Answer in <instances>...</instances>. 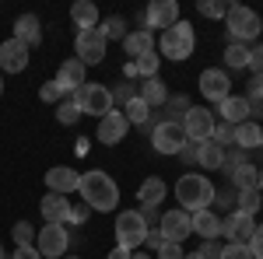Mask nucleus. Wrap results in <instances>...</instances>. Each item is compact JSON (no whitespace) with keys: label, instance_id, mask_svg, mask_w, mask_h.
Wrapping results in <instances>:
<instances>
[{"label":"nucleus","instance_id":"nucleus-21","mask_svg":"<svg viewBox=\"0 0 263 259\" xmlns=\"http://www.w3.org/2000/svg\"><path fill=\"white\" fill-rule=\"evenodd\" d=\"M39 214H42L46 224H67V217H70V200L60 196V193H49V196H42Z\"/></svg>","mask_w":263,"mask_h":259},{"label":"nucleus","instance_id":"nucleus-59","mask_svg":"<svg viewBox=\"0 0 263 259\" xmlns=\"http://www.w3.org/2000/svg\"><path fill=\"white\" fill-rule=\"evenodd\" d=\"M0 95H4V74H0Z\"/></svg>","mask_w":263,"mask_h":259},{"label":"nucleus","instance_id":"nucleus-6","mask_svg":"<svg viewBox=\"0 0 263 259\" xmlns=\"http://www.w3.org/2000/svg\"><path fill=\"white\" fill-rule=\"evenodd\" d=\"M144 238H147V224L141 221V210H123L116 217V245L134 252L144 245Z\"/></svg>","mask_w":263,"mask_h":259},{"label":"nucleus","instance_id":"nucleus-56","mask_svg":"<svg viewBox=\"0 0 263 259\" xmlns=\"http://www.w3.org/2000/svg\"><path fill=\"white\" fill-rule=\"evenodd\" d=\"M130 259H151L147 252H130Z\"/></svg>","mask_w":263,"mask_h":259},{"label":"nucleus","instance_id":"nucleus-48","mask_svg":"<svg viewBox=\"0 0 263 259\" xmlns=\"http://www.w3.org/2000/svg\"><path fill=\"white\" fill-rule=\"evenodd\" d=\"M249 67H253V74L263 77V46H249Z\"/></svg>","mask_w":263,"mask_h":259},{"label":"nucleus","instance_id":"nucleus-58","mask_svg":"<svg viewBox=\"0 0 263 259\" xmlns=\"http://www.w3.org/2000/svg\"><path fill=\"white\" fill-rule=\"evenodd\" d=\"M0 259H11V256H7V252H4V242H0Z\"/></svg>","mask_w":263,"mask_h":259},{"label":"nucleus","instance_id":"nucleus-3","mask_svg":"<svg viewBox=\"0 0 263 259\" xmlns=\"http://www.w3.org/2000/svg\"><path fill=\"white\" fill-rule=\"evenodd\" d=\"M193 49H197V32H193V25L190 21H176L172 28H165L162 35H158V56L162 60H186V56H193Z\"/></svg>","mask_w":263,"mask_h":259},{"label":"nucleus","instance_id":"nucleus-15","mask_svg":"<svg viewBox=\"0 0 263 259\" xmlns=\"http://www.w3.org/2000/svg\"><path fill=\"white\" fill-rule=\"evenodd\" d=\"M46 186H49V193H78V186H81V172L78 168H70V165H57V168H49L46 172Z\"/></svg>","mask_w":263,"mask_h":259},{"label":"nucleus","instance_id":"nucleus-1","mask_svg":"<svg viewBox=\"0 0 263 259\" xmlns=\"http://www.w3.org/2000/svg\"><path fill=\"white\" fill-rule=\"evenodd\" d=\"M78 193H81V203H88V207L99 210V214H109V210L120 203V186L112 182V175H105L102 168L84 172Z\"/></svg>","mask_w":263,"mask_h":259},{"label":"nucleus","instance_id":"nucleus-60","mask_svg":"<svg viewBox=\"0 0 263 259\" xmlns=\"http://www.w3.org/2000/svg\"><path fill=\"white\" fill-rule=\"evenodd\" d=\"M260 189H263V168H260Z\"/></svg>","mask_w":263,"mask_h":259},{"label":"nucleus","instance_id":"nucleus-16","mask_svg":"<svg viewBox=\"0 0 263 259\" xmlns=\"http://www.w3.org/2000/svg\"><path fill=\"white\" fill-rule=\"evenodd\" d=\"M28 67V46H21L18 39L0 42V70L4 74H21Z\"/></svg>","mask_w":263,"mask_h":259},{"label":"nucleus","instance_id":"nucleus-19","mask_svg":"<svg viewBox=\"0 0 263 259\" xmlns=\"http://www.w3.org/2000/svg\"><path fill=\"white\" fill-rule=\"evenodd\" d=\"M190 228H193V235H200L203 242H214L221 238V217L207 207V210H197V214H190Z\"/></svg>","mask_w":263,"mask_h":259},{"label":"nucleus","instance_id":"nucleus-2","mask_svg":"<svg viewBox=\"0 0 263 259\" xmlns=\"http://www.w3.org/2000/svg\"><path fill=\"white\" fill-rule=\"evenodd\" d=\"M176 200H179V210L186 214H197V210H207L214 203V182L207 175H197V172H186L176 182Z\"/></svg>","mask_w":263,"mask_h":259},{"label":"nucleus","instance_id":"nucleus-30","mask_svg":"<svg viewBox=\"0 0 263 259\" xmlns=\"http://www.w3.org/2000/svg\"><path fill=\"white\" fill-rule=\"evenodd\" d=\"M221 161H224V151L214 140H203L200 154H197V165H200V168H211V172H221Z\"/></svg>","mask_w":263,"mask_h":259},{"label":"nucleus","instance_id":"nucleus-10","mask_svg":"<svg viewBox=\"0 0 263 259\" xmlns=\"http://www.w3.org/2000/svg\"><path fill=\"white\" fill-rule=\"evenodd\" d=\"M214 112L211 109H203V105H193L190 112H186V119H182V130H186V137L193 140V144H203V140H211L214 133Z\"/></svg>","mask_w":263,"mask_h":259},{"label":"nucleus","instance_id":"nucleus-44","mask_svg":"<svg viewBox=\"0 0 263 259\" xmlns=\"http://www.w3.org/2000/svg\"><path fill=\"white\" fill-rule=\"evenodd\" d=\"M88 217H91V207H88V203H70L67 224H88Z\"/></svg>","mask_w":263,"mask_h":259},{"label":"nucleus","instance_id":"nucleus-7","mask_svg":"<svg viewBox=\"0 0 263 259\" xmlns=\"http://www.w3.org/2000/svg\"><path fill=\"white\" fill-rule=\"evenodd\" d=\"M35 249L42 252V259H63L70 249L67 224H42V231L35 235Z\"/></svg>","mask_w":263,"mask_h":259},{"label":"nucleus","instance_id":"nucleus-28","mask_svg":"<svg viewBox=\"0 0 263 259\" xmlns=\"http://www.w3.org/2000/svg\"><path fill=\"white\" fill-rule=\"evenodd\" d=\"M228 179H232V186H235L239 193H242V189H260V168H256L253 161H246L242 168H235Z\"/></svg>","mask_w":263,"mask_h":259},{"label":"nucleus","instance_id":"nucleus-12","mask_svg":"<svg viewBox=\"0 0 263 259\" xmlns=\"http://www.w3.org/2000/svg\"><path fill=\"white\" fill-rule=\"evenodd\" d=\"M200 95L207 102H224L232 95V77L224 74L221 67H207L200 74Z\"/></svg>","mask_w":263,"mask_h":259},{"label":"nucleus","instance_id":"nucleus-17","mask_svg":"<svg viewBox=\"0 0 263 259\" xmlns=\"http://www.w3.org/2000/svg\"><path fill=\"white\" fill-rule=\"evenodd\" d=\"M84 74H88V67H84L78 56L63 60L60 70H57V84H60V91H63V95H74V91L84 84Z\"/></svg>","mask_w":263,"mask_h":259},{"label":"nucleus","instance_id":"nucleus-57","mask_svg":"<svg viewBox=\"0 0 263 259\" xmlns=\"http://www.w3.org/2000/svg\"><path fill=\"white\" fill-rule=\"evenodd\" d=\"M182 259H203V256H200V252H186Z\"/></svg>","mask_w":263,"mask_h":259},{"label":"nucleus","instance_id":"nucleus-52","mask_svg":"<svg viewBox=\"0 0 263 259\" xmlns=\"http://www.w3.org/2000/svg\"><path fill=\"white\" fill-rule=\"evenodd\" d=\"M260 95H263V77H260V74H253L249 88H246V98H260Z\"/></svg>","mask_w":263,"mask_h":259},{"label":"nucleus","instance_id":"nucleus-37","mask_svg":"<svg viewBox=\"0 0 263 259\" xmlns=\"http://www.w3.org/2000/svg\"><path fill=\"white\" fill-rule=\"evenodd\" d=\"M211 140H214L221 151L235 147V126H228V123H214V133H211Z\"/></svg>","mask_w":263,"mask_h":259},{"label":"nucleus","instance_id":"nucleus-24","mask_svg":"<svg viewBox=\"0 0 263 259\" xmlns=\"http://www.w3.org/2000/svg\"><path fill=\"white\" fill-rule=\"evenodd\" d=\"M123 49H126L130 60H137V56H144V53H155V32H147V28H134V32H126Z\"/></svg>","mask_w":263,"mask_h":259},{"label":"nucleus","instance_id":"nucleus-39","mask_svg":"<svg viewBox=\"0 0 263 259\" xmlns=\"http://www.w3.org/2000/svg\"><path fill=\"white\" fill-rule=\"evenodd\" d=\"M235 196H239V189H235V186H232V189H214V203H211V210L221 217V210L235 207Z\"/></svg>","mask_w":263,"mask_h":259},{"label":"nucleus","instance_id":"nucleus-62","mask_svg":"<svg viewBox=\"0 0 263 259\" xmlns=\"http://www.w3.org/2000/svg\"><path fill=\"white\" fill-rule=\"evenodd\" d=\"M260 147H263V144H260Z\"/></svg>","mask_w":263,"mask_h":259},{"label":"nucleus","instance_id":"nucleus-13","mask_svg":"<svg viewBox=\"0 0 263 259\" xmlns=\"http://www.w3.org/2000/svg\"><path fill=\"white\" fill-rule=\"evenodd\" d=\"M158 231H162L165 242H176V245H182V242L193 235V228H190V214L186 210H165L162 214V224H158Z\"/></svg>","mask_w":263,"mask_h":259},{"label":"nucleus","instance_id":"nucleus-32","mask_svg":"<svg viewBox=\"0 0 263 259\" xmlns=\"http://www.w3.org/2000/svg\"><path fill=\"white\" fill-rule=\"evenodd\" d=\"M151 112H155V109H147L141 98H130L126 105H123V116H126L130 126H144V123L151 119Z\"/></svg>","mask_w":263,"mask_h":259},{"label":"nucleus","instance_id":"nucleus-25","mask_svg":"<svg viewBox=\"0 0 263 259\" xmlns=\"http://www.w3.org/2000/svg\"><path fill=\"white\" fill-rule=\"evenodd\" d=\"M70 18H74V25H78L81 32H88V28H99V7H95L91 0H78V4L70 7Z\"/></svg>","mask_w":263,"mask_h":259},{"label":"nucleus","instance_id":"nucleus-23","mask_svg":"<svg viewBox=\"0 0 263 259\" xmlns=\"http://www.w3.org/2000/svg\"><path fill=\"white\" fill-rule=\"evenodd\" d=\"M137 98L147 105V109H162L168 102V88H165L162 77H151V81H141L137 84Z\"/></svg>","mask_w":263,"mask_h":259},{"label":"nucleus","instance_id":"nucleus-51","mask_svg":"<svg viewBox=\"0 0 263 259\" xmlns=\"http://www.w3.org/2000/svg\"><path fill=\"white\" fill-rule=\"evenodd\" d=\"M11 259H42V252L35 249V245H21V249L11 252Z\"/></svg>","mask_w":263,"mask_h":259},{"label":"nucleus","instance_id":"nucleus-45","mask_svg":"<svg viewBox=\"0 0 263 259\" xmlns=\"http://www.w3.org/2000/svg\"><path fill=\"white\" fill-rule=\"evenodd\" d=\"M60 95H63V91H60V84H57V81H46V84L39 88V98L42 102H57Z\"/></svg>","mask_w":263,"mask_h":259},{"label":"nucleus","instance_id":"nucleus-4","mask_svg":"<svg viewBox=\"0 0 263 259\" xmlns=\"http://www.w3.org/2000/svg\"><path fill=\"white\" fill-rule=\"evenodd\" d=\"M224 28H228L232 42H242V46H246V42H253L263 32V21H260V14H256L253 7H246V4H232L228 14H224Z\"/></svg>","mask_w":263,"mask_h":259},{"label":"nucleus","instance_id":"nucleus-8","mask_svg":"<svg viewBox=\"0 0 263 259\" xmlns=\"http://www.w3.org/2000/svg\"><path fill=\"white\" fill-rule=\"evenodd\" d=\"M186 144H190V137H186L182 123H158V126L151 130V147H155L158 154H176V158H179V151Z\"/></svg>","mask_w":263,"mask_h":259},{"label":"nucleus","instance_id":"nucleus-49","mask_svg":"<svg viewBox=\"0 0 263 259\" xmlns=\"http://www.w3.org/2000/svg\"><path fill=\"white\" fill-rule=\"evenodd\" d=\"M197 252H200L203 259H221V245H218V238H214V242H203Z\"/></svg>","mask_w":263,"mask_h":259},{"label":"nucleus","instance_id":"nucleus-54","mask_svg":"<svg viewBox=\"0 0 263 259\" xmlns=\"http://www.w3.org/2000/svg\"><path fill=\"white\" fill-rule=\"evenodd\" d=\"M162 231H147V238H144V245H147V249H155V252H158V249H162Z\"/></svg>","mask_w":263,"mask_h":259},{"label":"nucleus","instance_id":"nucleus-26","mask_svg":"<svg viewBox=\"0 0 263 259\" xmlns=\"http://www.w3.org/2000/svg\"><path fill=\"white\" fill-rule=\"evenodd\" d=\"M263 144V126L260 123H242V126H235V147H242V151H253V147H260Z\"/></svg>","mask_w":263,"mask_h":259},{"label":"nucleus","instance_id":"nucleus-42","mask_svg":"<svg viewBox=\"0 0 263 259\" xmlns=\"http://www.w3.org/2000/svg\"><path fill=\"white\" fill-rule=\"evenodd\" d=\"M105 39H126V21L123 18H109L105 25H99Z\"/></svg>","mask_w":263,"mask_h":259},{"label":"nucleus","instance_id":"nucleus-40","mask_svg":"<svg viewBox=\"0 0 263 259\" xmlns=\"http://www.w3.org/2000/svg\"><path fill=\"white\" fill-rule=\"evenodd\" d=\"M246 161H249V158H246L242 147H228V151H224V161H221V172H228V175H232L235 168H242Z\"/></svg>","mask_w":263,"mask_h":259},{"label":"nucleus","instance_id":"nucleus-47","mask_svg":"<svg viewBox=\"0 0 263 259\" xmlns=\"http://www.w3.org/2000/svg\"><path fill=\"white\" fill-rule=\"evenodd\" d=\"M249 252H253V259H263V224H256V231L249 238Z\"/></svg>","mask_w":263,"mask_h":259},{"label":"nucleus","instance_id":"nucleus-35","mask_svg":"<svg viewBox=\"0 0 263 259\" xmlns=\"http://www.w3.org/2000/svg\"><path fill=\"white\" fill-rule=\"evenodd\" d=\"M81 116H84V112H81V105H78L74 98H63L60 105H57V119H60L63 126H74Z\"/></svg>","mask_w":263,"mask_h":259},{"label":"nucleus","instance_id":"nucleus-9","mask_svg":"<svg viewBox=\"0 0 263 259\" xmlns=\"http://www.w3.org/2000/svg\"><path fill=\"white\" fill-rule=\"evenodd\" d=\"M105 49H109V39L102 35V28H88V32H78V42H74V53L84 67H95V63L105 60Z\"/></svg>","mask_w":263,"mask_h":259},{"label":"nucleus","instance_id":"nucleus-61","mask_svg":"<svg viewBox=\"0 0 263 259\" xmlns=\"http://www.w3.org/2000/svg\"><path fill=\"white\" fill-rule=\"evenodd\" d=\"M63 259H78V256H63Z\"/></svg>","mask_w":263,"mask_h":259},{"label":"nucleus","instance_id":"nucleus-36","mask_svg":"<svg viewBox=\"0 0 263 259\" xmlns=\"http://www.w3.org/2000/svg\"><path fill=\"white\" fill-rule=\"evenodd\" d=\"M109 95H112V109H116V105L123 109L130 98H137V84H134V81H120V84H116Z\"/></svg>","mask_w":263,"mask_h":259},{"label":"nucleus","instance_id":"nucleus-20","mask_svg":"<svg viewBox=\"0 0 263 259\" xmlns=\"http://www.w3.org/2000/svg\"><path fill=\"white\" fill-rule=\"evenodd\" d=\"M218 116H221V123H228V126L249 123V102H246V95H228L224 102H218Z\"/></svg>","mask_w":263,"mask_h":259},{"label":"nucleus","instance_id":"nucleus-50","mask_svg":"<svg viewBox=\"0 0 263 259\" xmlns=\"http://www.w3.org/2000/svg\"><path fill=\"white\" fill-rule=\"evenodd\" d=\"M197 154H200V144H193V140H190V144L179 151V158L186 161V165H197Z\"/></svg>","mask_w":263,"mask_h":259},{"label":"nucleus","instance_id":"nucleus-5","mask_svg":"<svg viewBox=\"0 0 263 259\" xmlns=\"http://www.w3.org/2000/svg\"><path fill=\"white\" fill-rule=\"evenodd\" d=\"M70 98L81 105L84 116H99L102 119V116L112 112V95H109V88H105V84H95V81H84Z\"/></svg>","mask_w":263,"mask_h":259},{"label":"nucleus","instance_id":"nucleus-33","mask_svg":"<svg viewBox=\"0 0 263 259\" xmlns=\"http://www.w3.org/2000/svg\"><path fill=\"white\" fill-rule=\"evenodd\" d=\"M224 63H228L232 70H246V67H249V46L232 42V46L224 49Z\"/></svg>","mask_w":263,"mask_h":259},{"label":"nucleus","instance_id":"nucleus-27","mask_svg":"<svg viewBox=\"0 0 263 259\" xmlns=\"http://www.w3.org/2000/svg\"><path fill=\"white\" fill-rule=\"evenodd\" d=\"M137 196H141V207H162V200H165V182L158 179V175L144 179L141 189H137Z\"/></svg>","mask_w":263,"mask_h":259},{"label":"nucleus","instance_id":"nucleus-41","mask_svg":"<svg viewBox=\"0 0 263 259\" xmlns=\"http://www.w3.org/2000/svg\"><path fill=\"white\" fill-rule=\"evenodd\" d=\"M11 235H14V245H35V228L28 224V221H18L14 228H11Z\"/></svg>","mask_w":263,"mask_h":259},{"label":"nucleus","instance_id":"nucleus-34","mask_svg":"<svg viewBox=\"0 0 263 259\" xmlns=\"http://www.w3.org/2000/svg\"><path fill=\"white\" fill-rule=\"evenodd\" d=\"M263 207L260 200V189H242L239 196H235V210H242V214H249V217H256V210Z\"/></svg>","mask_w":263,"mask_h":259},{"label":"nucleus","instance_id":"nucleus-53","mask_svg":"<svg viewBox=\"0 0 263 259\" xmlns=\"http://www.w3.org/2000/svg\"><path fill=\"white\" fill-rule=\"evenodd\" d=\"M246 102H249V119H253V123L263 119V95H260V98H246Z\"/></svg>","mask_w":263,"mask_h":259},{"label":"nucleus","instance_id":"nucleus-11","mask_svg":"<svg viewBox=\"0 0 263 259\" xmlns=\"http://www.w3.org/2000/svg\"><path fill=\"white\" fill-rule=\"evenodd\" d=\"M176 21H179V4H176V0H151L147 11H144V25H147V32H151V28L165 32V28H172Z\"/></svg>","mask_w":263,"mask_h":259},{"label":"nucleus","instance_id":"nucleus-22","mask_svg":"<svg viewBox=\"0 0 263 259\" xmlns=\"http://www.w3.org/2000/svg\"><path fill=\"white\" fill-rule=\"evenodd\" d=\"M14 39L21 42V46H28V49H35L42 42V25L35 14H18V21H14Z\"/></svg>","mask_w":263,"mask_h":259},{"label":"nucleus","instance_id":"nucleus-38","mask_svg":"<svg viewBox=\"0 0 263 259\" xmlns=\"http://www.w3.org/2000/svg\"><path fill=\"white\" fill-rule=\"evenodd\" d=\"M228 7H232V4H224V0H200V4H197V11H200L203 18H211V21L224 18V14H228Z\"/></svg>","mask_w":263,"mask_h":259},{"label":"nucleus","instance_id":"nucleus-55","mask_svg":"<svg viewBox=\"0 0 263 259\" xmlns=\"http://www.w3.org/2000/svg\"><path fill=\"white\" fill-rule=\"evenodd\" d=\"M105 259H130V252H126V249H120V245H116V249H112V252H109V256Z\"/></svg>","mask_w":263,"mask_h":259},{"label":"nucleus","instance_id":"nucleus-31","mask_svg":"<svg viewBox=\"0 0 263 259\" xmlns=\"http://www.w3.org/2000/svg\"><path fill=\"white\" fill-rule=\"evenodd\" d=\"M162 109H165V112H162L165 123H182V119H186V112L193 109V102L186 98V95H172V98L165 102Z\"/></svg>","mask_w":263,"mask_h":259},{"label":"nucleus","instance_id":"nucleus-18","mask_svg":"<svg viewBox=\"0 0 263 259\" xmlns=\"http://www.w3.org/2000/svg\"><path fill=\"white\" fill-rule=\"evenodd\" d=\"M126 133H130V123H126V116H123L120 109H112L109 116H102V119H99V140H102V144L112 147V144H120Z\"/></svg>","mask_w":263,"mask_h":259},{"label":"nucleus","instance_id":"nucleus-29","mask_svg":"<svg viewBox=\"0 0 263 259\" xmlns=\"http://www.w3.org/2000/svg\"><path fill=\"white\" fill-rule=\"evenodd\" d=\"M158 70H162V56L158 53H144L137 60H130V74H141L144 81L158 77Z\"/></svg>","mask_w":263,"mask_h":259},{"label":"nucleus","instance_id":"nucleus-46","mask_svg":"<svg viewBox=\"0 0 263 259\" xmlns=\"http://www.w3.org/2000/svg\"><path fill=\"white\" fill-rule=\"evenodd\" d=\"M186 252H182V245H176V242H162V249H158V259H182Z\"/></svg>","mask_w":263,"mask_h":259},{"label":"nucleus","instance_id":"nucleus-14","mask_svg":"<svg viewBox=\"0 0 263 259\" xmlns=\"http://www.w3.org/2000/svg\"><path fill=\"white\" fill-rule=\"evenodd\" d=\"M253 231H256V224H253V217L242 214V210H232L228 217H221V235L228 242H242V245H249Z\"/></svg>","mask_w":263,"mask_h":259},{"label":"nucleus","instance_id":"nucleus-43","mask_svg":"<svg viewBox=\"0 0 263 259\" xmlns=\"http://www.w3.org/2000/svg\"><path fill=\"white\" fill-rule=\"evenodd\" d=\"M221 259H253V252L242 242H228V245H221Z\"/></svg>","mask_w":263,"mask_h":259}]
</instances>
